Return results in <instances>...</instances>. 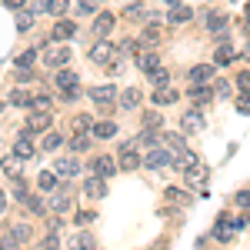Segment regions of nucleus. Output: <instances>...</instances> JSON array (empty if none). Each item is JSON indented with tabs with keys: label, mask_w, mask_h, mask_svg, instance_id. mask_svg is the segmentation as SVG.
<instances>
[{
	"label": "nucleus",
	"mask_w": 250,
	"mask_h": 250,
	"mask_svg": "<svg viewBox=\"0 0 250 250\" xmlns=\"http://www.w3.org/2000/svg\"><path fill=\"white\" fill-rule=\"evenodd\" d=\"M177 164H180V170H184L187 187H197V190H204V187H207V177H210V170H207V167H204V164H200L193 154H184Z\"/></svg>",
	"instance_id": "1"
},
{
	"label": "nucleus",
	"mask_w": 250,
	"mask_h": 250,
	"mask_svg": "<svg viewBox=\"0 0 250 250\" xmlns=\"http://www.w3.org/2000/svg\"><path fill=\"white\" fill-rule=\"evenodd\" d=\"M173 164H177V157H173L164 144L150 147L147 157H144V167H147V170H167V167H173Z\"/></svg>",
	"instance_id": "2"
},
{
	"label": "nucleus",
	"mask_w": 250,
	"mask_h": 250,
	"mask_svg": "<svg viewBox=\"0 0 250 250\" xmlns=\"http://www.w3.org/2000/svg\"><path fill=\"white\" fill-rule=\"evenodd\" d=\"M117 164H120V170H137V167L144 164V157L137 154L134 140H124V144H120V150H117Z\"/></svg>",
	"instance_id": "3"
},
{
	"label": "nucleus",
	"mask_w": 250,
	"mask_h": 250,
	"mask_svg": "<svg viewBox=\"0 0 250 250\" xmlns=\"http://www.w3.org/2000/svg\"><path fill=\"white\" fill-rule=\"evenodd\" d=\"M77 83H80V77L74 74V70H67V67H60L57 77H54V87H60L67 100H74V97H77Z\"/></svg>",
	"instance_id": "4"
},
{
	"label": "nucleus",
	"mask_w": 250,
	"mask_h": 250,
	"mask_svg": "<svg viewBox=\"0 0 250 250\" xmlns=\"http://www.w3.org/2000/svg\"><path fill=\"white\" fill-rule=\"evenodd\" d=\"M90 100H94L100 110H107V107H114V104H117V87H110V83H104V87H90Z\"/></svg>",
	"instance_id": "5"
},
{
	"label": "nucleus",
	"mask_w": 250,
	"mask_h": 250,
	"mask_svg": "<svg viewBox=\"0 0 250 250\" xmlns=\"http://www.w3.org/2000/svg\"><path fill=\"white\" fill-rule=\"evenodd\" d=\"M87 57L94 60V63H107V60H114V57H117V47L110 43V40L97 37V43L90 47V54H87Z\"/></svg>",
	"instance_id": "6"
},
{
	"label": "nucleus",
	"mask_w": 250,
	"mask_h": 250,
	"mask_svg": "<svg viewBox=\"0 0 250 250\" xmlns=\"http://www.w3.org/2000/svg\"><path fill=\"white\" fill-rule=\"evenodd\" d=\"M67 60H70V50L67 47H47V54H43V63L54 67V70L67 67Z\"/></svg>",
	"instance_id": "7"
},
{
	"label": "nucleus",
	"mask_w": 250,
	"mask_h": 250,
	"mask_svg": "<svg viewBox=\"0 0 250 250\" xmlns=\"http://www.w3.org/2000/svg\"><path fill=\"white\" fill-rule=\"evenodd\" d=\"M160 144H164V147H167L177 160L187 154V140H184V134H164V137H160Z\"/></svg>",
	"instance_id": "8"
},
{
	"label": "nucleus",
	"mask_w": 250,
	"mask_h": 250,
	"mask_svg": "<svg viewBox=\"0 0 250 250\" xmlns=\"http://www.w3.org/2000/svg\"><path fill=\"white\" fill-rule=\"evenodd\" d=\"M213 74H217V67H213V63H197V67H190L187 80H190V83H210Z\"/></svg>",
	"instance_id": "9"
},
{
	"label": "nucleus",
	"mask_w": 250,
	"mask_h": 250,
	"mask_svg": "<svg viewBox=\"0 0 250 250\" xmlns=\"http://www.w3.org/2000/svg\"><path fill=\"white\" fill-rule=\"evenodd\" d=\"M14 154H17L20 160H30V157L37 154V147H34V137H30V134H20L17 140H14Z\"/></svg>",
	"instance_id": "10"
},
{
	"label": "nucleus",
	"mask_w": 250,
	"mask_h": 250,
	"mask_svg": "<svg viewBox=\"0 0 250 250\" xmlns=\"http://www.w3.org/2000/svg\"><path fill=\"white\" fill-rule=\"evenodd\" d=\"M27 130L30 134L50 130V110H34V117H27Z\"/></svg>",
	"instance_id": "11"
},
{
	"label": "nucleus",
	"mask_w": 250,
	"mask_h": 250,
	"mask_svg": "<svg viewBox=\"0 0 250 250\" xmlns=\"http://www.w3.org/2000/svg\"><path fill=\"white\" fill-rule=\"evenodd\" d=\"M83 193H87V197H90V200H100V197H104V193H107V184H104V177H87V180H83Z\"/></svg>",
	"instance_id": "12"
},
{
	"label": "nucleus",
	"mask_w": 250,
	"mask_h": 250,
	"mask_svg": "<svg viewBox=\"0 0 250 250\" xmlns=\"http://www.w3.org/2000/svg\"><path fill=\"white\" fill-rule=\"evenodd\" d=\"M54 170H57V177H67V180H70V177L80 173V164H77V157H63V160L54 164Z\"/></svg>",
	"instance_id": "13"
},
{
	"label": "nucleus",
	"mask_w": 250,
	"mask_h": 250,
	"mask_svg": "<svg viewBox=\"0 0 250 250\" xmlns=\"http://www.w3.org/2000/svg\"><path fill=\"white\" fill-rule=\"evenodd\" d=\"M90 167H94L97 177H114L120 164H117V160H110V157H94V164H90Z\"/></svg>",
	"instance_id": "14"
},
{
	"label": "nucleus",
	"mask_w": 250,
	"mask_h": 250,
	"mask_svg": "<svg viewBox=\"0 0 250 250\" xmlns=\"http://www.w3.org/2000/svg\"><path fill=\"white\" fill-rule=\"evenodd\" d=\"M74 34H77V27H74L70 20H57L54 30H50V40H54V43H57V40H70Z\"/></svg>",
	"instance_id": "15"
},
{
	"label": "nucleus",
	"mask_w": 250,
	"mask_h": 250,
	"mask_svg": "<svg viewBox=\"0 0 250 250\" xmlns=\"http://www.w3.org/2000/svg\"><path fill=\"white\" fill-rule=\"evenodd\" d=\"M160 137H164V134H157V127H144V130L134 137V144H137V147H157Z\"/></svg>",
	"instance_id": "16"
},
{
	"label": "nucleus",
	"mask_w": 250,
	"mask_h": 250,
	"mask_svg": "<svg viewBox=\"0 0 250 250\" xmlns=\"http://www.w3.org/2000/svg\"><path fill=\"white\" fill-rule=\"evenodd\" d=\"M137 67H140L144 74H154L157 67H164V60L157 57L154 50H147V54H140V57H137Z\"/></svg>",
	"instance_id": "17"
},
{
	"label": "nucleus",
	"mask_w": 250,
	"mask_h": 250,
	"mask_svg": "<svg viewBox=\"0 0 250 250\" xmlns=\"http://www.w3.org/2000/svg\"><path fill=\"white\" fill-rule=\"evenodd\" d=\"M70 204H74L70 190H57V187H54V197H50V207H54V213H63Z\"/></svg>",
	"instance_id": "18"
},
{
	"label": "nucleus",
	"mask_w": 250,
	"mask_h": 250,
	"mask_svg": "<svg viewBox=\"0 0 250 250\" xmlns=\"http://www.w3.org/2000/svg\"><path fill=\"white\" fill-rule=\"evenodd\" d=\"M114 14H100V17L94 20V37H107L110 30H114Z\"/></svg>",
	"instance_id": "19"
},
{
	"label": "nucleus",
	"mask_w": 250,
	"mask_h": 250,
	"mask_svg": "<svg viewBox=\"0 0 250 250\" xmlns=\"http://www.w3.org/2000/svg\"><path fill=\"white\" fill-rule=\"evenodd\" d=\"M140 100H144L140 90H137V87H127V90L120 94V107H124V110H137V107H140Z\"/></svg>",
	"instance_id": "20"
},
{
	"label": "nucleus",
	"mask_w": 250,
	"mask_h": 250,
	"mask_svg": "<svg viewBox=\"0 0 250 250\" xmlns=\"http://www.w3.org/2000/svg\"><path fill=\"white\" fill-rule=\"evenodd\" d=\"M213 94H217V90H210L207 83H190V100L193 104H210Z\"/></svg>",
	"instance_id": "21"
},
{
	"label": "nucleus",
	"mask_w": 250,
	"mask_h": 250,
	"mask_svg": "<svg viewBox=\"0 0 250 250\" xmlns=\"http://www.w3.org/2000/svg\"><path fill=\"white\" fill-rule=\"evenodd\" d=\"M190 17H193V7H184V3L170 7V14H167V20H170L173 27H177V23H187Z\"/></svg>",
	"instance_id": "22"
},
{
	"label": "nucleus",
	"mask_w": 250,
	"mask_h": 250,
	"mask_svg": "<svg viewBox=\"0 0 250 250\" xmlns=\"http://www.w3.org/2000/svg\"><path fill=\"white\" fill-rule=\"evenodd\" d=\"M207 30L217 34V37H227V17H224V14H210V17H207Z\"/></svg>",
	"instance_id": "23"
},
{
	"label": "nucleus",
	"mask_w": 250,
	"mask_h": 250,
	"mask_svg": "<svg viewBox=\"0 0 250 250\" xmlns=\"http://www.w3.org/2000/svg\"><path fill=\"white\" fill-rule=\"evenodd\" d=\"M0 167H3V173H7L10 180H20V157L17 154L3 157V160H0Z\"/></svg>",
	"instance_id": "24"
},
{
	"label": "nucleus",
	"mask_w": 250,
	"mask_h": 250,
	"mask_svg": "<svg viewBox=\"0 0 250 250\" xmlns=\"http://www.w3.org/2000/svg\"><path fill=\"white\" fill-rule=\"evenodd\" d=\"M114 134H117L114 120H100V124H94V137H100V140H110Z\"/></svg>",
	"instance_id": "25"
},
{
	"label": "nucleus",
	"mask_w": 250,
	"mask_h": 250,
	"mask_svg": "<svg viewBox=\"0 0 250 250\" xmlns=\"http://www.w3.org/2000/svg\"><path fill=\"white\" fill-rule=\"evenodd\" d=\"M177 90H173V87H157V94H154V104H160V107H164V104H177Z\"/></svg>",
	"instance_id": "26"
},
{
	"label": "nucleus",
	"mask_w": 250,
	"mask_h": 250,
	"mask_svg": "<svg viewBox=\"0 0 250 250\" xmlns=\"http://www.w3.org/2000/svg\"><path fill=\"white\" fill-rule=\"evenodd\" d=\"M87 147H90V134H77V130H74V137H70V150H74V154H83Z\"/></svg>",
	"instance_id": "27"
},
{
	"label": "nucleus",
	"mask_w": 250,
	"mask_h": 250,
	"mask_svg": "<svg viewBox=\"0 0 250 250\" xmlns=\"http://www.w3.org/2000/svg\"><path fill=\"white\" fill-rule=\"evenodd\" d=\"M160 37H164V34H160V27H147V30L140 34V43H144V47H157Z\"/></svg>",
	"instance_id": "28"
},
{
	"label": "nucleus",
	"mask_w": 250,
	"mask_h": 250,
	"mask_svg": "<svg viewBox=\"0 0 250 250\" xmlns=\"http://www.w3.org/2000/svg\"><path fill=\"white\" fill-rule=\"evenodd\" d=\"M213 60H217V63H230L233 60V47L227 43V37H220V47H217V57Z\"/></svg>",
	"instance_id": "29"
},
{
	"label": "nucleus",
	"mask_w": 250,
	"mask_h": 250,
	"mask_svg": "<svg viewBox=\"0 0 250 250\" xmlns=\"http://www.w3.org/2000/svg\"><path fill=\"white\" fill-rule=\"evenodd\" d=\"M164 200H167L170 207H184V204H187V193L177 190V187H170V190H164Z\"/></svg>",
	"instance_id": "30"
},
{
	"label": "nucleus",
	"mask_w": 250,
	"mask_h": 250,
	"mask_svg": "<svg viewBox=\"0 0 250 250\" xmlns=\"http://www.w3.org/2000/svg\"><path fill=\"white\" fill-rule=\"evenodd\" d=\"M37 187L40 190H54V187H57V170H43L37 177Z\"/></svg>",
	"instance_id": "31"
},
{
	"label": "nucleus",
	"mask_w": 250,
	"mask_h": 250,
	"mask_svg": "<svg viewBox=\"0 0 250 250\" xmlns=\"http://www.w3.org/2000/svg\"><path fill=\"white\" fill-rule=\"evenodd\" d=\"M47 10H50L54 17H63V14L70 10V0H47Z\"/></svg>",
	"instance_id": "32"
},
{
	"label": "nucleus",
	"mask_w": 250,
	"mask_h": 250,
	"mask_svg": "<svg viewBox=\"0 0 250 250\" xmlns=\"http://www.w3.org/2000/svg\"><path fill=\"white\" fill-rule=\"evenodd\" d=\"M74 130H77V134H90V130H94V120H90L87 114L74 117Z\"/></svg>",
	"instance_id": "33"
},
{
	"label": "nucleus",
	"mask_w": 250,
	"mask_h": 250,
	"mask_svg": "<svg viewBox=\"0 0 250 250\" xmlns=\"http://www.w3.org/2000/svg\"><path fill=\"white\" fill-rule=\"evenodd\" d=\"M60 144H63V137L60 134H54V130H50V134L43 137V140H40V150H57Z\"/></svg>",
	"instance_id": "34"
},
{
	"label": "nucleus",
	"mask_w": 250,
	"mask_h": 250,
	"mask_svg": "<svg viewBox=\"0 0 250 250\" xmlns=\"http://www.w3.org/2000/svg\"><path fill=\"white\" fill-rule=\"evenodd\" d=\"M34 27V14H23V10H17V30L20 34H27Z\"/></svg>",
	"instance_id": "35"
},
{
	"label": "nucleus",
	"mask_w": 250,
	"mask_h": 250,
	"mask_svg": "<svg viewBox=\"0 0 250 250\" xmlns=\"http://www.w3.org/2000/svg\"><path fill=\"white\" fill-rule=\"evenodd\" d=\"M150 83H154V87H167V83H170V74H167L164 67H157L154 74H150Z\"/></svg>",
	"instance_id": "36"
},
{
	"label": "nucleus",
	"mask_w": 250,
	"mask_h": 250,
	"mask_svg": "<svg viewBox=\"0 0 250 250\" xmlns=\"http://www.w3.org/2000/svg\"><path fill=\"white\" fill-rule=\"evenodd\" d=\"M10 233L17 237L20 244H23V240H30V224H23V220H20V224H14V227H10Z\"/></svg>",
	"instance_id": "37"
},
{
	"label": "nucleus",
	"mask_w": 250,
	"mask_h": 250,
	"mask_svg": "<svg viewBox=\"0 0 250 250\" xmlns=\"http://www.w3.org/2000/svg\"><path fill=\"white\" fill-rule=\"evenodd\" d=\"M30 100H34V97L27 94V90H14V94H10V104H17V107H30Z\"/></svg>",
	"instance_id": "38"
},
{
	"label": "nucleus",
	"mask_w": 250,
	"mask_h": 250,
	"mask_svg": "<svg viewBox=\"0 0 250 250\" xmlns=\"http://www.w3.org/2000/svg\"><path fill=\"white\" fill-rule=\"evenodd\" d=\"M200 127H204V120H200V117L197 114H184V130H200Z\"/></svg>",
	"instance_id": "39"
},
{
	"label": "nucleus",
	"mask_w": 250,
	"mask_h": 250,
	"mask_svg": "<svg viewBox=\"0 0 250 250\" xmlns=\"http://www.w3.org/2000/svg\"><path fill=\"white\" fill-rule=\"evenodd\" d=\"M34 60H37V50L30 47V50H23V54L17 57V67H34Z\"/></svg>",
	"instance_id": "40"
},
{
	"label": "nucleus",
	"mask_w": 250,
	"mask_h": 250,
	"mask_svg": "<svg viewBox=\"0 0 250 250\" xmlns=\"http://www.w3.org/2000/svg\"><path fill=\"white\" fill-rule=\"evenodd\" d=\"M160 124H164V117L157 110H144V127H160Z\"/></svg>",
	"instance_id": "41"
},
{
	"label": "nucleus",
	"mask_w": 250,
	"mask_h": 250,
	"mask_svg": "<svg viewBox=\"0 0 250 250\" xmlns=\"http://www.w3.org/2000/svg\"><path fill=\"white\" fill-rule=\"evenodd\" d=\"M74 10H77L80 17H90L97 7H94V0H77V7H74Z\"/></svg>",
	"instance_id": "42"
},
{
	"label": "nucleus",
	"mask_w": 250,
	"mask_h": 250,
	"mask_svg": "<svg viewBox=\"0 0 250 250\" xmlns=\"http://www.w3.org/2000/svg\"><path fill=\"white\" fill-rule=\"evenodd\" d=\"M30 110H50V97L37 94V97H34V100H30Z\"/></svg>",
	"instance_id": "43"
},
{
	"label": "nucleus",
	"mask_w": 250,
	"mask_h": 250,
	"mask_svg": "<svg viewBox=\"0 0 250 250\" xmlns=\"http://www.w3.org/2000/svg\"><path fill=\"white\" fill-rule=\"evenodd\" d=\"M23 207H30V210H34V213H43V200H40V197H34V193H30V197H27V200H23Z\"/></svg>",
	"instance_id": "44"
},
{
	"label": "nucleus",
	"mask_w": 250,
	"mask_h": 250,
	"mask_svg": "<svg viewBox=\"0 0 250 250\" xmlns=\"http://www.w3.org/2000/svg\"><path fill=\"white\" fill-rule=\"evenodd\" d=\"M237 110L240 114H250V90H244V94L237 97Z\"/></svg>",
	"instance_id": "45"
},
{
	"label": "nucleus",
	"mask_w": 250,
	"mask_h": 250,
	"mask_svg": "<svg viewBox=\"0 0 250 250\" xmlns=\"http://www.w3.org/2000/svg\"><path fill=\"white\" fill-rule=\"evenodd\" d=\"M74 247H94V237H90V233H77Z\"/></svg>",
	"instance_id": "46"
},
{
	"label": "nucleus",
	"mask_w": 250,
	"mask_h": 250,
	"mask_svg": "<svg viewBox=\"0 0 250 250\" xmlns=\"http://www.w3.org/2000/svg\"><path fill=\"white\" fill-rule=\"evenodd\" d=\"M237 207L250 210V190H240V193H237Z\"/></svg>",
	"instance_id": "47"
},
{
	"label": "nucleus",
	"mask_w": 250,
	"mask_h": 250,
	"mask_svg": "<svg viewBox=\"0 0 250 250\" xmlns=\"http://www.w3.org/2000/svg\"><path fill=\"white\" fill-rule=\"evenodd\" d=\"M237 87L250 90V70H240V74H237Z\"/></svg>",
	"instance_id": "48"
},
{
	"label": "nucleus",
	"mask_w": 250,
	"mask_h": 250,
	"mask_svg": "<svg viewBox=\"0 0 250 250\" xmlns=\"http://www.w3.org/2000/svg\"><path fill=\"white\" fill-rule=\"evenodd\" d=\"M127 17H130V20L144 17V7H140V3H130V7H127Z\"/></svg>",
	"instance_id": "49"
},
{
	"label": "nucleus",
	"mask_w": 250,
	"mask_h": 250,
	"mask_svg": "<svg viewBox=\"0 0 250 250\" xmlns=\"http://www.w3.org/2000/svg\"><path fill=\"white\" fill-rule=\"evenodd\" d=\"M213 90H217V97H227V94H230V83H224V80H220Z\"/></svg>",
	"instance_id": "50"
},
{
	"label": "nucleus",
	"mask_w": 250,
	"mask_h": 250,
	"mask_svg": "<svg viewBox=\"0 0 250 250\" xmlns=\"http://www.w3.org/2000/svg\"><path fill=\"white\" fill-rule=\"evenodd\" d=\"M60 230H63V220L54 217V220H50V233H60Z\"/></svg>",
	"instance_id": "51"
},
{
	"label": "nucleus",
	"mask_w": 250,
	"mask_h": 250,
	"mask_svg": "<svg viewBox=\"0 0 250 250\" xmlns=\"http://www.w3.org/2000/svg\"><path fill=\"white\" fill-rule=\"evenodd\" d=\"M3 3H7V7H10V10H20V7H23V3H27V0H3Z\"/></svg>",
	"instance_id": "52"
},
{
	"label": "nucleus",
	"mask_w": 250,
	"mask_h": 250,
	"mask_svg": "<svg viewBox=\"0 0 250 250\" xmlns=\"http://www.w3.org/2000/svg\"><path fill=\"white\" fill-rule=\"evenodd\" d=\"M77 220H80V224H90V220H94V213H90V210L83 213V210H80V213H77Z\"/></svg>",
	"instance_id": "53"
},
{
	"label": "nucleus",
	"mask_w": 250,
	"mask_h": 250,
	"mask_svg": "<svg viewBox=\"0 0 250 250\" xmlns=\"http://www.w3.org/2000/svg\"><path fill=\"white\" fill-rule=\"evenodd\" d=\"M3 207H7V197H3V190H0V213H3Z\"/></svg>",
	"instance_id": "54"
},
{
	"label": "nucleus",
	"mask_w": 250,
	"mask_h": 250,
	"mask_svg": "<svg viewBox=\"0 0 250 250\" xmlns=\"http://www.w3.org/2000/svg\"><path fill=\"white\" fill-rule=\"evenodd\" d=\"M164 3H167V7H177V3H184V0H164Z\"/></svg>",
	"instance_id": "55"
},
{
	"label": "nucleus",
	"mask_w": 250,
	"mask_h": 250,
	"mask_svg": "<svg viewBox=\"0 0 250 250\" xmlns=\"http://www.w3.org/2000/svg\"><path fill=\"white\" fill-rule=\"evenodd\" d=\"M247 17H250V3H247Z\"/></svg>",
	"instance_id": "56"
},
{
	"label": "nucleus",
	"mask_w": 250,
	"mask_h": 250,
	"mask_svg": "<svg viewBox=\"0 0 250 250\" xmlns=\"http://www.w3.org/2000/svg\"><path fill=\"white\" fill-rule=\"evenodd\" d=\"M247 57H250V47H247Z\"/></svg>",
	"instance_id": "57"
}]
</instances>
